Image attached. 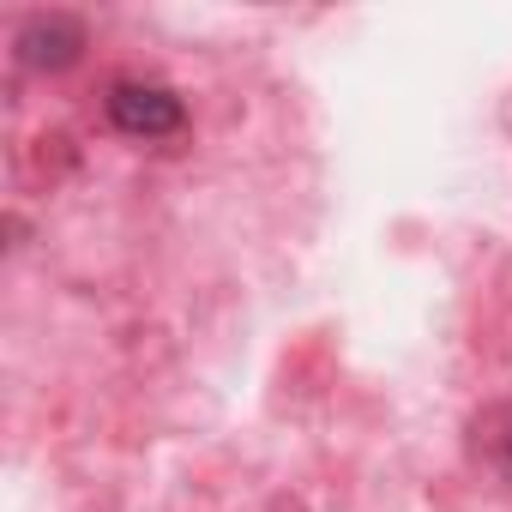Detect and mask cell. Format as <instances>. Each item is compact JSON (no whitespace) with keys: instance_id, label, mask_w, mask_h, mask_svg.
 I'll list each match as a JSON object with an SVG mask.
<instances>
[{"instance_id":"6da1fadb","label":"cell","mask_w":512,"mask_h":512,"mask_svg":"<svg viewBox=\"0 0 512 512\" xmlns=\"http://www.w3.org/2000/svg\"><path fill=\"white\" fill-rule=\"evenodd\" d=\"M103 109H109V121H115L127 139H169V133H181V121H187V103H181L169 85H151V79H121Z\"/></svg>"},{"instance_id":"7a4b0ae2","label":"cell","mask_w":512,"mask_h":512,"mask_svg":"<svg viewBox=\"0 0 512 512\" xmlns=\"http://www.w3.org/2000/svg\"><path fill=\"white\" fill-rule=\"evenodd\" d=\"M79 49H85V25H79L73 13H37V19H25V31H19V55H25V67H49V73H61V67L79 61Z\"/></svg>"},{"instance_id":"3957f363","label":"cell","mask_w":512,"mask_h":512,"mask_svg":"<svg viewBox=\"0 0 512 512\" xmlns=\"http://www.w3.org/2000/svg\"><path fill=\"white\" fill-rule=\"evenodd\" d=\"M494 464H500V476L512 482V422H506V434H500V446H494Z\"/></svg>"}]
</instances>
